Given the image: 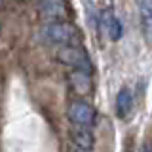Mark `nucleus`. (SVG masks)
<instances>
[{
  "label": "nucleus",
  "mask_w": 152,
  "mask_h": 152,
  "mask_svg": "<svg viewBox=\"0 0 152 152\" xmlns=\"http://www.w3.org/2000/svg\"><path fill=\"white\" fill-rule=\"evenodd\" d=\"M44 38L51 44H57L61 48L65 46H80L82 42V32L78 27H74L69 21H57V23H48L44 27Z\"/></svg>",
  "instance_id": "f257e3e1"
},
{
  "label": "nucleus",
  "mask_w": 152,
  "mask_h": 152,
  "mask_svg": "<svg viewBox=\"0 0 152 152\" xmlns=\"http://www.w3.org/2000/svg\"><path fill=\"white\" fill-rule=\"evenodd\" d=\"M38 15L48 23L66 21L69 19V4L66 0H38Z\"/></svg>",
  "instance_id": "f03ea898"
},
{
  "label": "nucleus",
  "mask_w": 152,
  "mask_h": 152,
  "mask_svg": "<svg viewBox=\"0 0 152 152\" xmlns=\"http://www.w3.org/2000/svg\"><path fill=\"white\" fill-rule=\"evenodd\" d=\"M57 59L63 65H69L76 70H91V61H89L88 53L82 50L80 46H65L59 50L57 53Z\"/></svg>",
  "instance_id": "7ed1b4c3"
},
{
  "label": "nucleus",
  "mask_w": 152,
  "mask_h": 152,
  "mask_svg": "<svg viewBox=\"0 0 152 152\" xmlns=\"http://www.w3.org/2000/svg\"><path fill=\"white\" fill-rule=\"evenodd\" d=\"M66 116L72 122V126H82V127H91L95 124V108L86 101H72L69 104Z\"/></svg>",
  "instance_id": "20e7f679"
},
{
  "label": "nucleus",
  "mask_w": 152,
  "mask_h": 152,
  "mask_svg": "<svg viewBox=\"0 0 152 152\" xmlns=\"http://www.w3.org/2000/svg\"><path fill=\"white\" fill-rule=\"evenodd\" d=\"M69 84L76 95H89L93 89V82H91V76H89L88 70H76L74 69L69 74Z\"/></svg>",
  "instance_id": "39448f33"
},
{
  "label": "nucleus",
  "mask_w": 152,
  "mask_h": 152,
  "mask_svg": "<svg viewBox=\"0 0 152 152\" xmlns=\"http://www.w3.org/2000/svg\"><path fill=\"white\" fill-rule=\"evenodd\" d=\"M101 28L103 32L108 36V40L112 42H118L122 38V23L120 19H118L110 10H107V12H103L101 15Z\"/></svg>",
  "instance_id": "423d86ee"
},
{
  "label": "nucleus",
  "mask_w": 152,
  "mask_h": 152,
  "mask_svg": "<svg viewBox=\"0 0 152 152\" xmlns=\"http://www.w3.org/2000/svg\"><path fill=\"white\" fill-rule=\"evenodd\" d=\"M70 141H72V145L80 146V148L84 150H91L93 145H95V137L89 127H82V126H72V129H70Z\"/></svg>",
  "instance_id": "0eeeda50"
},
{
  "label": "nucleus",
  "mask_w": 152,
  "mask_h": 152,
  "mask_svg": "<svg viewBox=\"0 0 152 152\" xmlns=\"http://www.w3.org/2000/svg\"><path fill=\"white\" fill-rule=\"evenodd\" d=\"M139 17L146 42H152V0H139Z\"/></svg>",
  "instance_id": "6e6552de"
},
{
  "label": "nucleus",
  "mask_w": 152,
  "mask_h": 152,
  "mask_svg": "<svg viewBox=\"0 0 152 152\" xmlns=\"http://www.w3.org/2000/svg\"><path fill=\"white\" fill-rule=\"evenodd\" d=\"M133 110V95L127 88H122L116 95V114L118 118H127Z\"/></svg>",
  "instance_id": "1a4fd4ad"
},
{
  "label": "nucleus",
  "mask_w": 152,
  "mask_h": 152,
  "mask_svg": "<svg viewBox=\"0 0 152 152\" xmlns=\"http://www.w3.org/2000/svg\"><path fill=\"white\" fill-rule=\"evenodd\" d=\"M139 152H152V141H146L145 145L141 146V150Z\"/></svg>",
  "instance_id": "9d476101"
},
{
  "label": "nucleus",
  "mask_w": 152,
  "mask_h": 152,
  "mask_svg": "<svg viewBox=\"0 0 152 152\" xmlns=\"http://www.w3.org/2000/svg\"><path fill=\"white\" fill-rule=\"evenodd\" d=\"M66 152H88V150H84V148H80V146H76V145H72Z\"/></svg>",
  "instance_id": "9b49d317"
},
{
  "label": "nucleus",
  "mask_w": 152,
  "mask_h": 152,
  "mask_svg": "<svg viewBox=\"0 0 152 152\" xmlns=\"http://www.w3.org/2000/svg\"><path fill=\"white\" fill-rule=\"evenodd\" d=\"M2 4H4V0H0V8H2Z\"/></svg>",
  "instance_id": "f8f14e48"
}]
</instances>
